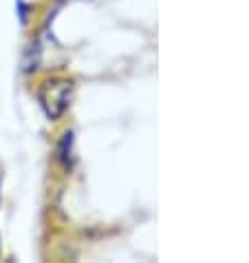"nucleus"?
Masks as SVG:
<instances>
[{
  "instance_id": "f257e3e1",
  "label": "nucleus",
  "mask_w": 249,
  "mask_h": 263,
  "mask_svg": "<svg viewBox=\"0 0 249 263\" xmlns=\"http://www.w3.org/2000/svg\"><path fill=\"white\" fill-rule=\"evenodd\" d=\"M71 96H73V82H67V80L45 82V86H42V91H40L42 108H45V113L51 120H57L69 108Z\"/></svg>"
},
{
  "instance_id": "f03ea898",
  "label": "nucleus",
  "mask_w": 249,
  "mask_h": 263,
  "mask_svg": "<svg viewBox=\"0 0 249 263\" xmlns=\"http://www.w3.org/2000/svg\"><path fill=\"white\" fill-rule=\"evenodd\" d=\"M71 146H73V133H67L64 135V140H62V146H60V159L62 162H67V164L71 159Z\"/></svg>"
}]
</instances>
